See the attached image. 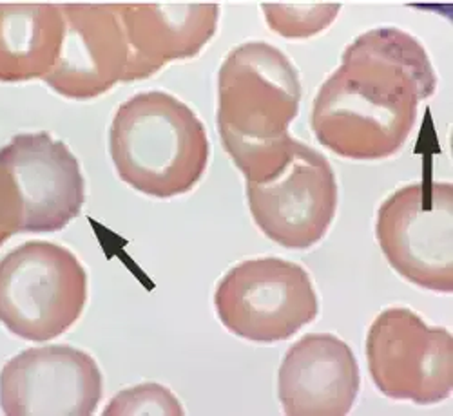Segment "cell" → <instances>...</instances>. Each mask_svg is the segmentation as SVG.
<instances>
[{"mask_svg":"<svg viewBox=\"0 0 453 416\" xmlns=\"http://www.w3.org/2000/svg\"><path fill=\"white\" fill-rule=\"evenodd\" d=\"M261 11L283 39H311L325 31L342 11L337 3H265Z\"/></svg>","mask_w":453,"mask_h":416,"instance_id":"obj_15","label":"cell"},{"mask_svg":"<svg viewBox=\"0 0 453 416\" xmlns=\"http://www.w3.org/2000/svg\"><path fill=\"white\" fill-rule=\"evenodd\" d=\"M435 89V69L415 36L399 27L370 29L345 49L319 87L312 131L342 158H390L408 141L419 103Z\"/></svg>","mask_w":453,"mask_h":416,"instance_id":"obj_1","label":"cell"},{"mask_svg":"<svg viewBox=\"0 0 453 416\" xmlns=\"http://www.w3.org/2000/svg\"><path fill=\"white\" fill-rule=\"evenodd\" d=\"M301 102L299 72L267 42H245L218 71V131L245 179L271 162L292 138Z\"/></svg>","mask_w":453,"mask_h":416,"instance_id":"obj_2","label":"cell"},{"mask_svg":"<svg viewBox=\"0 0 453 416\" xmlns=\"http://www.w3.org/2000/svg\"><path fill=\"white\" fill-rule=\"evenodd\" d=\"M88 302V272L69 248L29 241L0 261V324L46 343L77 322Z\"/></svg>","mask_w":453,"mask_h":416,"instance_id":"obj_5","label":"cell"},{"mask_svg":"<svg viewBox=\"0 0 453 416\" xmlns=\"http://www.w3.org/2000/svg\"><path fill=\"white\" fill-rule=\"evenodd\" d=\"M366 362L375 388L392 400L432 405L453 393V335L410 308H387L373 319Z\"/></svg>","mask_w":453,"mask_h":416,"instance_id":"obj_8","label":"cell"},{"mask_svg":"<svg viewBox=\"0 0 453 416\" xmlns=\"http://www.w3.org/2000/svg\"><path fill=\"white\" fill-rule=\"evenodd\" d=\"M102 395L96 360L65 344L24 350L0 371V409L8 416H91Z\"/></svg>","mask_w":453,"mask_h":416,"instance_id":"obj_9","label":"cell"},{"mask_svg":"<svg viewBox=\"0 0 453 416\" xmlns=\"http://www.w3.org/2000/svg\"><path fill=\"white\" fill-rule=\"evenodd\" d=\"M109 153L120 179L136 193L169 200L203 178L211 143L196 112L165 91L126 100L109 129Z\"/></svg>","mask_w":453,"mask_h":416,"instance_id":"obj_3","label":"cell"},{"mask_svg":"<svg viewBox=\"0 0 453 416\" xmlns=\"http://www.w3.org/2000/svg\"><path fill=\"white\" fill-rule=\"evenodd\" d=\"M375 236L390 267L411 284L453 291V185L423 179L397 188L377 210Z\"/></svg>","mask_w":453,"mask_h":416,"instance_id":"obj_7","label":"cell"},{"mask_svg":"<svg viewBox=\"0 0 453 416\" xmlns=\"http://www.w3.org/2000/svg\"><path fill=\"white\" fill-rule=\"evenodd\" d=\"M257 229L288 250H307L328 232L337 208V181L330 162L294 138L245 179Z\"/></svg>","mask_w":453,"mask_h":416,"instance_id":"obj_4","label":"cell"},{"mask_svg":"<svg viewBox=\"0 0 453 416\" xmlns=\"http://www.w3.org/2000/svg\"><path fill=\"white\" fill-rule=\"evenodd\" d=\"M183 405L176 395L157 382L140 384L120 391L111 398L104 409V416H129V414H167L181 416Z\"/></svg>","mask_w":453,"mask_h":416,"instance_id":"obj_16","label":"cell"},{"mask_svg":"<svg viewBox=\"0 0 453 416\" xmlns=\"http://www.w3.org/2000/svg\"><path fill=\"white\" fill-rule=\"evenodd\" d=\"M0 167L17 183L24 207L22 232H58L81 216L86 203L81 163L50 132L13 136L0 148Z\"/></svg>","mask_w":453,"mask_h":416,"instance_id":"obj_10","label":"cell"},{"mask_svg":"<svg viewBox=\"0 0 453 416\" xmlns=\"http://www.w3.org/2000/svg\"><path fill=\"white\" fill-rule=\"evenodd\" d=\"M214 308L233 335L259 344L287 340L319 314L309 272L280 257L247 259L216 286Z\"/></svg>","mask_w":453,"mask_h":416,"instance_id":"obj_6","label":"cell"},{"mask_svg":"<svg viewBox=\"0 0 453 416\" xmlns=\"http://www.w3.org/2000/svg\"><path fill=\"white\" fill-rule=\"evenodd\" d=\"M64 41L44 79L60 96L89 100L124 82L129 49L119 4H60Z\"/></svg>","mask_w":453,"mask_h":416,"instance_id":"obj_11","label":"cell"},{"mask_svg":"<svg viewBox=\"0 0 453 416\" xmlns=\"http://www.w3.org/2000/svg\"><path fill=\"white\" fill-rule=\"evenodd\" d=\"M361 388L352 348L332 333H309L285 353L278 397L287 416H345Z\"/></svg>","mask_w":453,"mask_h":416,"instance_id":"obj_12","label":"cell"},{"mask_svg":"<svg viewBox=\"0 0 453 416\" xmlns=\"http://www.w3.org/2000/svg\"><path fill=\"white\" fill-rule=\"evenodd\" d=\"M129 60L124 82L150 79L164 65L200 55L219 22L218 4H119Z\"/></svg>","mask_w":453,"mask_h":416,"instance_id":"obj_13","label":"cell"},{"mask_svg":"<svg viewBox=\"0 0 453 416\" xmlns=\"http://www.w3.org/2000/svg\"><path fill=\"white\" fill-rule=\"evenodd\" d=\"M64 41L57 4H0V82L44 80Z\"/></svg>","mask_w":453,"mask_h":416,"instance_id":"obj_14","label":"cell"},{"mask_svg":"<svg viewBox=\"0 0 453 416\" xmlns=\"http://www.w3.org/2000/svg\"><path fill=\"white\" fill-rule=\"evenodd\" d=\"M24 207L13 176L0 167V246L22 232Z\"/></svg>","mask_w":453,"mask_h":416,"instance_id":"obj_17","label":"cell"}]
</instances>
